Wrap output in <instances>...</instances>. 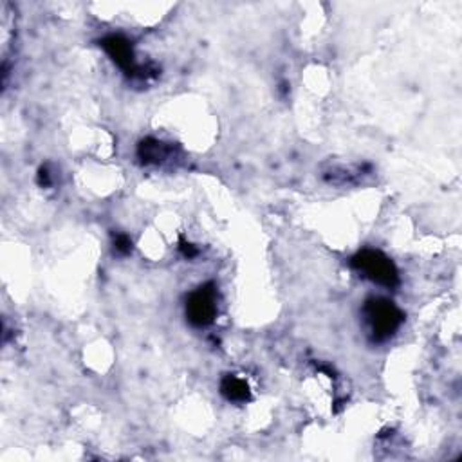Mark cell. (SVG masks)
Wrapping results in <instances>:
<instances>
[{"label":"cell","instance_id":"obj_1","mask_svg":"<svg viewBox=\"0 0 462 462\" xmlns=\"http://www.w3.org/2000/svg\"><path fill=\"white\" fill-rule=\"evenodd\" d=\"M365 320L376 340H387L401 327L403 312L392 302L384 298H372L365 303Z\"/></svg>","mask_w":462,"mask_h":462},{"label":"cell","instance_id":"obj_2","mask_svg":"<svg viewBox=\"0 0 462 462\" xmlns=\"http://www.w3.org/2000/svg\"><path fill=\"white\" fill-rule=\"evenodd\" d=\"M352 266H354V269L360 271L363 276L379 284V286L396 287L397 282H399V274H397L396 266L381 251H360L356 257L352 258Z\"/></svg>","mask_w":462,"mask_h":462},{"label":"cell","instance_id":"obj_3","mask_svg":"<svg viewBox=\"0 0 462 462\" xmlns=\"http://www.w3.org/2000/svg\"><path fill=\"white\" fill-rule=\"evenodd\" d=\"M217 315V293L213 286L199 287L186 302V316L195 327H206Z\"/></svg>","mask_w":462,"mask_h":462},{"label":"cell","instance_id":"obj_4","mask_svg":"<svg viewBox=\"0 0 462 462\" xmlns=\"http://www.w3.org/2000/svg\"><path fill=\"white\" fill-rule=\"evenodd\" d=\"M103 49L107 51V54L112 58V60L121 67L125 73L128 74H135L138 73V67H135V60H134V53H132V45L127 38L123 37H112L105 38L102 42Z\"/></svg>","mask_w":462,"mask_h":462},{"label":"cell","instance_id":"obj_5","mask_svg":"<svg viewBox=\"0 0 462 462\" xmlns=\"http://www.w3.org/2000/svg\"><path fill=\"white\" fill-rule=\"evenodd\" d=\"M221 392L228 401L244 403L250 399V387L237 376H226L221 383Z\"/></svg>","mask_w":462,"mask_h":462},{"label":"cell","instance_id":"obj_6","mask_svg":"<svg viewBox=\"0 0 462 462\" xmlns=\"http://www.w3.org/2000/svg\"><path fill=\"white\" fill-rule=\"evenodd\" d=\"M170 154V148L157 140H147L140 145V157L145 163H161Z\"/></svg>","mask_w":462,"mask_h":462},{"label":"cell","instance_id":"obj_7","mask_svg":"<svg viewBox=\"0 0 462 462\" xmlns=\"http://www.w3.org/2000/svg\"><path fill=\"white\" fill-rule=\"evenodd\" d=\"M114 245L119 253H128V251L132 250V242L127 235H118L114 241Z\"/></svg>","mask_w":462,"mask_h":462},{"label":"cell","instance_id":"obj_8","mask_svg":"<svg viewBox=\"0 0 462 462\" xmlns=\"http://www.w3.org/2000/svg\"><path fill=\"white\" fill-rule=\"evenodd\" d=\"M181 248H183V253L186 255V257H188V258L195 257V255H197V250H195V248H193L192 244H183V245H181Z\"/></svg>","mask_w":462,"mask_h":462},{"label":"cell","instance_id":"obj_9","mask_svg":"<svg viewBox=\"0 0 462 462\" xmlns=\"http://www.w3.org/2000/svg\"><path fill=\"white\" fill-rule=\"evenodd\" d=\"M40 183L49 184V174H47V170H44V168L40 170Z\"/></svg>","mask_w":462,"mask_h":462}]
</instances>
